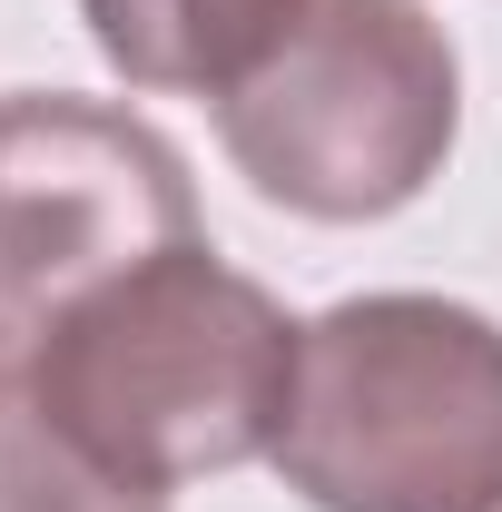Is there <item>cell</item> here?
Here are the masks:
<instances>
[{"label": "cell", "mask_w": 502, "mask_h": 512, "mask_svg": "<svg viewBox=\"0 0 502 512\" xmlns=\"http://www.w3.org/2000/svg\"><path fill=\"white\" fill-rule=\"evenodd\" d=\"M296 345L306 325L197 237L79 296L30 355H10V384L119 483L188 493L207 473L276 463Z\"/></svg>", "instance_id": "1"}, {"label": "cell", "mask_w": 502, "mask_h": 512, "mask_svg": "<svg viewBox=\"0 0 502 512\" xmlns=\"http://www.w3.org/2000/svg\"><path fill=\"white\" fill-rule=\"evenodd\" d=\"M276 473L315 512H502V325L453 296L325 306Z\"/></svg>", "instance_id": "2"}, {"label": "cell", "mask_w": 502, "mask_h": 512, "mask_svg": "<svg viewBox=\"0 0 502 512\" xmlns=\"http://www.w3.org/2000/svg\"><path fill=\"white\" fill-rule=\"evenodd\" d=\"M207 109L266 207L375 227L443 178L463 138V60L424 0H296L266 60Z\"/></svg>", "instance_id": "3"}, {"label": "cell", "mask_w": 502, "mask_h": 512, "mask_svg": "<svg viewBox=\"0 0 502 512\" xmlns=\"http://www.w3.org/2000/svg\"><path fill=\"white\" fill-rule=\"evenodd\" d=\"M197 237L188 158L138 109L79 89H0V365L109 276Z\"/></svg>", "instance_id": "4"}, {"label": "cell", "mask_w": 502, "mask_h": 512, "mask_svg": "<svg viewBox=\"0 0 502 512\" xmlns=\"http://www.w3.org/2000/svg\"><path fill=\"white\" fill-rule=\"evenodd\" d=\"M79 20L128 89L217 99L266 60V40L296 20V0H79Z\"/></svg>", "instance_id": "5"}, {"label": "cell", "mask_w": 502, "mask_h": 512, "mask_svg": "<svg viewBox=\"0 0 502 512\" xmlns=\"http://www.w3.org/2000/svg\"><path fill=\"white\" fill-rule=\"evenodd\" d=\"M0 512H168V493H138L109 463H89L20 384L0 375Z\"/></svg>", "instance_id": "6"}, {"label": "cell", "mask_w": 502, "mask_h": 512, "mask_svg": "<svg viewBox=\"0 0 502 512\" xmlns=\"http://www.w3.org/2000/svg\"><path fill=\"white\" fill-rule=\"evenodd\" d=\"M0 375H10V365H0Z\"/></svg>", "instance_id": "7"}]
</instances>
